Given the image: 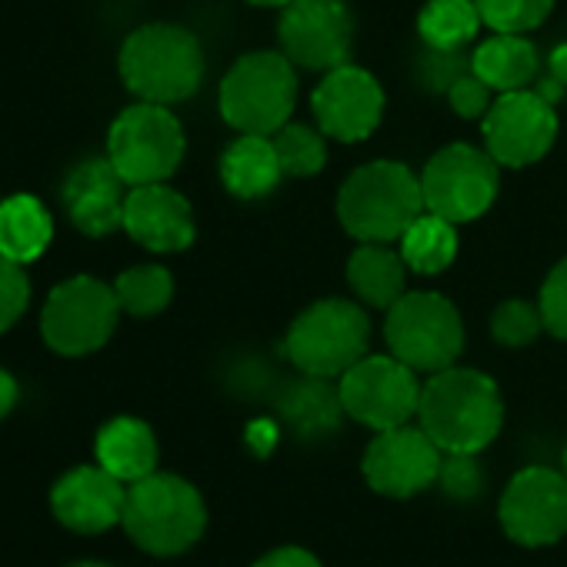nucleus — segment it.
Segmentation results:
<instances>
[{
	"mask_svg": "<svg viewBox=\"0 0 567 567\" xmlns=\"http://www.w3.org/2000/svg\"><path fill=\"white\" fill-rule=\"evenodd\" d=\"M417 424L444 454H481L504 427L501 388L491 374L457 364L427 374Z\"/></svg>",
	"mask_w": 567,
	"mask_h": 567,
	"instance_id": "obj_1",
	"label": "nucleus"
},
{
	"mask_svg": "<svg viewBox=\"0 0 567 567\" xmlns=\"http://www.w3.org/2000/svg\"><path fill=\"white\" fill-rule=\"evenodd\" d=\"M117 71L137 101L174 107L200 91L207 58L194 31L154 21L127 34L117 54Z\"/></svg>",
	"mask_w": 567,
	"mask_h": 567,
	"instance_id": "obj_2",
	"label": "nucleus"
},
{
	"mask_svg": "<svg viewBox=\"0 0 567 567\" xmlns=\"http://www.w3.org/2000/svg\"><path fill=\"white\" fill-rule=\"evenodd\" d=\"M338 220L358 244H398L427 210L421 174L401 161H371L351 171L338 190Z\"/></svg>",
	"mask_w": 567,
	"mask_h": 567,
	"instance_id": "obj_3",
	"label": "nucleus"
},
{
	"mask_svg": "<svg viewBox=\"0 0 567 567\" xmlns=\"http://www.w3.org/2000/svg\"><path fill=\"white\" fill-rule=\"evenodd\" d=\"M121 524L141 550L154 557H177L204 537L207 507L190 481L154 471L127 487Z\"/></svg>",
	"mask_w": 567,
	"mask_h": 567,
	"instance_id": "obj_4",
	"label": "nucleus"
},
{
	"mask_svg": "<svg viewBox=\"0 0 567 567\" xmlns=\"http://www.w3.org/2000/svg\"><path fill=\"white\" fill-rule=\"evenodd\" d=\"M217 107L237 134H277L298 107V68L284 51L240 54L217 87Z\"/></svg>",
	"mask_w": 567,
	"mask_h": 567,
	"instance_id": "obj_5",
	"label": "nucleus"
},
{
	"mask_svg": "<svg viewBox=\"0 0 567 567\" xmlns=\"http://www.w3.org/2000/svg\"><path fill=\"white\" fill-rule=\"evenodd\" d=\"M371 344V318L361 301L321 298L308 305L284 334V358L301 374L341 378L354 368Z\"/></svg>",
	"mask_w": 567,
	"mask_h": 567,
	"instance_id": "obj_6",
	"label": "nucleus"
},
{
	"mask_svg": "<svg viewBox=\"0 0 567 567\" xmlns=\"http://www.w3.org/2000/svg\"><path fill=\"white\" fill-rule=\"evenodd\" d=\"M384 315V341L398 361L417 374H437L457 364L467 334L454 301L434 291H408Z\"/></svg>",
	"mask_w": 567,
	"mask_h": 567,
	"instance_id": "obj_7",
	"label": "nucleus"
},
{
	"mask_svg": "<svg viewBox=\"0 0 567 567\" xmlns=\"http://www.w3.org/2000/svg\"><path fill=\"white\" fill-rule=\"evenodd\" d=\"M184 124L164 104L137 101L124 107L107 131V157L131 187L171 181L184 161Z\"/></svg>",
	"mask_w": 567,
	"mask_h": 567,
	"instance_id": "obj_8",
	"label": "nucleus"
},
{
	"mask_svg": "<svg viewBox=\"0 0 567 567\" xmlns=\"http://www.w3.org/2000/svg\"><path fill=\"white\" fill-rule=\"evenodd\" d=\"M121 315L114 284L78 274L61 280L48 295L41 311V338L61 358H87L114 338Z\"/></svg>",
	"mask_w": 567,
	"mask_h": 567,
	"instance_id": "obj_9",
	"label": "nucleus"
},
{
	"mask_svg": "<svg viewBox=\"0 0 567 567\" xmlns=\"http://www.w3.org/2000/svg\"><path fill=\"white\" fill-rule=\"evenodd\" d=\"M424 207L451 224H471L491 210L501 190V164L487 147L447 144L421 171Z\"/></svg>",
	"mask_w": 567,
	"mask_h": 567,
	"instance_id": "obj_10",
	"label": "nucleus"
},
{
	"mask_svg": "<svg viewBox=\"0 0 567 567\" xmlns=\"http://www.w3.org/2000/svg\"><path fill=\"white\" fill-rule=\"evenodd\" d=\"M338 388L348 417L371 431L411 424V417H417L421 391H424L417 371L398 361L391 351L364 354L354 368H348L338 378Z\"/></svg>",
	"mask_w": 567,
	"mask_h": 567,
	"instance_id": "obj_11",
	"label": "nucleus"
},
{
	"mask_svg": "<svg viewBox=\"0 0 567 567\" xmlns=\"http://www.w3.org/2000/svg\"><path fill=\"white\" fill-rule=\"evenodd\" d=\"M481 127H484L487 154L501 167L520 171L550 154L560 121L554 104L537 87H524V91L497 94Z\"/></svg>",
	"mask_w": 567,
	"mask_h": 567,
	"instance_id": "obj_12",
	"label": "nucleus"
},
{
	"mask_svg": "<svg viewBox=\"0 0 567 567\" xmlns=\"http://www.w3.org/2000/svg\"><path fill=\"white\" fill-rule=\"evenodd\" d=\"M277 44L301 71H334L351 61L354 18L344 0H291L277 18Z\"/></svg>",
	"mask_w": 567,
	"mask_h": 567,
	"instance_id": "obj_13",
	"label": "nucleus"
},
{
	"mask_svg": "<svg viewBox=\"0 0 567 567\" xmlns=\"http://www.w3.org/2000/svg\"><path fill=\"white\" fill-rule=\"evenodd\" d=\"M497 517L514 544H557L567 534V474L554 467L517 471L501 494Z\"/></svg>",
	"mask_w": 567,
	"mask_h": 567,
	"instance_id": "obj_14",
	"label": "nucleus"
},
{
	"mask_svg": "<svg viewBox=\"0 0 567 567\" xmlns=\"http://www.w3.org/2000/svg\"><path fill=\"white\" fill-rule=\"evenodd\" d=\"M384 107H388V94L381 81L351 61L334 71H324L321 84L311 94L315 124L331 141H341V144L368 141L381 127Z\"/></svg>",
	"mask_w": 567,
	"mask_h": 567,
	"instance_id": "obj_15",
	"label": "nucleus"
},
{
	"mask_svg": "<svg viewBox=\"0 0 567 567\" xmlns=\"http://www.w3.org/2000/svg\"><path fill=\"white\" fill-rule=\"evenodd\" d=\"M441 461L444 451L431 441V434L421 424L417 427L401 424V427L378 431V437L364 451L361 474L371 491L408 501L427 491L431 484H437Z\"/></svg>",
	"mask_w": 567,
	"mask_h": 567,
	"instance_id": "obj_16",
	"label": "nucleus"
},
{
	"mask_svg": "<svg viewBox=\"0 0 567 567\" xmlns=\"http://www.w3.org/2000/svg\"><path fill=\"white\" fill-rule=\"evenodd\" d=\"M124 234L151 254H181L197 237L190 200L164 184H141L127 190Z\"/></svg>",
	"mask_w": 567,
	"mask_h": 567,
	"instance_id": "obj_17",
	"label": "nucleus"
},
{
	"mask_svg": "<svg viewBox=\"0 0 567 567\" xmlns=\"http://www.w3.org/2000/svg\"><path fill=\"white\" fill-rule=\"evenodd\" d=\"M127 487L101 464H81L58 477L51 491L54 517L78 534H104L124 517Z\"/></svg>",
	"mask_w": 567,
	"mask_h": 567,
	"instance_id": "obj_18",
	"label": "nucleus"
},
{
	"mask_svg": "<svg viewBox=\"0 0 567 567\" xmlns=\"http://www.w3.org/2000/svg\"><path fill=\"white\" fill-rule=\"evenodd\" d=\"M127 190H131V184L117 174V167L104 154V157L81 161L68 174V181L61 187V200H64L71 224L84 237H111V234L124 230Z\"/></svg>",
	"mask_w": 567,
	"mask_h": 567,
	"instance_id": "obj_19",
	"label": "nucleus"
},
{
	"mask_svg": "<svg viewBox=\"0 0 567 567\" xmlns=\"http://www.w3.org/2000/svg\"><path fill=\"white\" fill-rule=\"evenodd\" d=\"M277 414L305 441L331 437L348 417L334 378H315V374H301L298 381L284 384V391L277 394Z\"/></svg>",
	"mask_w": 567,
	"mask_h": 567,
	"instance_id": "obj_20",
	"label": "nucleus"
},
{
	"mask_svg": "<svg viewBox=\"0 0 567 567\" xmlns=\"http://www.w3.org/2000/svg\"><path fill=\"white\" fill-rule=\"evenodd\" d=\"M220 184L237 200H260L277 190L284 181V167L267 134H237L220 154Z\"/></svg>",
	"mask_w": 567,
	"mask_h": 567,
	"instance_id": "obj_21",
	"label": "nucleus"
},
{
	"mask_svg": "<svg viewBox=\"0 0 567 567\" xmlns=\"http://www.w3.org/2000/svg\"><path fill=\"white\" fill-rule=\"evenodd\" d=\"M344 277L354 301L371 311H388L408 295V264L401 247L391 244H358L348 257Z\"/></svg>",
	"mask_w": 567,
	"mask_h": 567,
	"instance_id": "obj_22",
	"label": "nucleus"
},
{
	"mask_svg": "<svg viewBox=\"0 0 567 567\" xmlns=\"http://www.w3.org/2000/svg\"><path fill=\"white\" fill-rule=\"evenodd\" d=\"M97 464L107 467L124 484H134L157 471V437L141 417H111L94 441Z\"/></svg>",
	"mask_w": 567,
	"mask_h": 567,
	"instance_id": "obj_23",
	"label": "nucleus"
},
{
	"mask_svg": "<svg viewBox=\"0 0 567 567\" xmlns=\"http://www.w3.org/2000/svg\"><path fill=\"white\" fill-rule=\"evenodd\" d=\"M471 71L494 91H524L537 81L540 61L527 34H491L471 51Z\"/></svg>",
	"mask_w": 567,
	"mask_h": 567,
	"instance_id": "obj_24",
	"label": "nucleus"
},
{
	"mask_svg": "<svg viewBox=\"0 0 567 567\" xmlns=\"http://www.w3.org/2000/svg\"><path fill=\"white\" fill-rule=\"evenodd\" d=\"M51 240H54V217L41 197L11 194L0 200V254L28 267L48 254Z\"/></svg>",
	"mask_w": 567,
	"mask_h": 567,
	"instance_id": "obj_25",
	"label": "nucleus"
},
{
	"mask_svg": "<svg viewBox=\"0 0 567 567\" xmlns=\"http://www.w3.org/2000/svg\"><path fill=\"white\" fill-rule=\"evenodd\" d=\"M457 224L424 210L408 230L404 237L398 240L401 247V257L408 264V270L421 274V277H434V274H444L454 257H457Z\"/></svg>",
	"mask_w": 567,
	"mask_h": 567,
	"instance_id": "obj_26",
	"label": "nucleus"
},
{
	"mask_svg": "<svg viewBox=\"0 0 567 567\" xmlns=\"http://www.w3.org/2000/svg\"><path fill=\"white\" fill-rule=\"evenodd\" d=\"M481 28L484 21L474 0H427L417 14L421 44L441 51H464L481 34Z\"/></svg>",
	"mask_w": 567,
	"mask_h": 567,
	"instance_id": "obj_27",
	"label": "nucleus"
},
{
	"mask_svg": "<svg viewBox=\"0 0 567 567\" xmlns=\"http://www.w3.org/2000/svg\"><path fill=\"white\" fill-rule=\"evenodd\" d=\"M114 295L124 315L157 318L174 301V274L164 264H134L114 280Z\"/></svg>",
	"mask_w": 567,
	"mask_h": 567,
	"instance_id": "obj_28",
	"label": "nucleus"
},
{
	"mask_svg": "<svg viewBox=\"0 0 567 567\" xmlns=\"http://www.w3.org/2000/svg\"><path fill=\"white\" fill-rule=\"evenodd\" d=\"M274 137L284 177H315L328 164V134L318 124L288 121Z\"/></svg>",
	"mask_w": 567,
	"mask_h": 567,
	"instance_id": "obj_29",
	"label": "nucleus"
},
{
	"mask_svg": "<svg viewBox=\"0 0 567 567\" xmlns=\"http://www.w3.org/2000/svg\"><path fill=\"white\" fill-rule=\"evenodd\" d=\"M474 4L491 34H530L554 11V0H474Z\"/></svg>",
	"mask_w": 567,
	"mask_h": 567,
	"instance_id": "obj_30",
	"label": "nucleus"
},
{
	"mask_svg": "<svg viewBox=\"0 0 567 567\" xmlns=\"http://www.w3.org/2000/svg\"><path fill=\"white\" fill-rule=\"evenodd\" d=\"M544 334V318L537 301H524V298H507L494 308L491 315V338L501 348H530L537 338Z\"/></svg>",
	"mask_w": 567,
	"mask_h": 567,
	"instance_id": "obj_31",
	"label": "nucleus"
},
{
	"mask_svg": "<svg viewBox=\"0 0 567 567\" xmlns=\"http://www.w3.org/2000/svg\"><path fill=\"white\" fill-rule=\"evenodd\" d=\"M467 71H471V58H464V51H441V48L421 44L414 58V81L434 94H447L451 84L464 78Z\"/></svg>",
	"mask_w": 567,
	"mask_h": 567,
	"instance_id": "obj_32",
	"label": "nucleus"
},
{
	"mask_svg": "<svg viewBox=\"0 0 567 567\" xmlns=\"http://www.w3.org/2000/svg\"><path fill=\"white\" fill-rule=\"evenodd\" d=\"M31 308V277L24 264L0 254V334H8Z\"/></svg>",
	"mask_w": 567,
	"mask_h": 567,
	"instance_id": "obj_33",
	"label": "nucleus"
},
{
	"mask_svg": "<svg viewBox=\"0 0 567 567\" xmlns=\"http://www.w3.org/2000/svg\"><path fill=\"white\" fill-rule=\"evenodd\" d=\"M537 308L544 318V331L557 341H567V257H560L547 270L537 295Z\"/></svg>",
	"mask_w": 567,
	"mask_h": 567,
	"instance_id": "obj_34",
	"label": "nucleus"
},
{
	"mask_svg": "<svg viewBox=\"0 0 567 567\" xmlns=\"http://www.w3.org/2000/svg\"><path fill=\"white\" fill-rule=\"evenodd\" d=\"M437 484L454 501H474L484 487V471L477 464V454H444Z\"/></svg>",
	"mask_w": 567,
	"mask_h": 567,
	"instance_id": "obj_35",
	"label": "nucleus"
},
{
	"mask_svg": "<svg viewBox=\"0 0 567 567\" xmlns=\"http://www.w3.org/2000/svg\"><path fill=\"white\" fill-rule=\"evenodd\" d=\"M491 94H494V91H491L474 71H467L464 78H457V81L451 84V91H447L444 97H447V104H451V111H454L457 117H464V121H484V114H487L491 104H494Z\"/></svg>",
	"mask_w": 567,
	"mask_h": 567,
	"instance_id": "obj_36",
	"label": "nucleus"
},
{
	"mask_svg": "<svg viewBox=\"0 0 567 567\" xmlns=\"http://www.w3.org/2000/svg\"><path fill=\"white\" fill-rule=\"evenodd\" d=\"M254 567H324V564L305 547H274L264 557H257Z\"/></svg>",
	"mask_w": 567,
	"mask_h": 567,
	"instance_id": "obj_37",
	"label": "nucleus"
},
{
	"mask_svg": "<svg viewBox=\"0 0 567 567\" xmlns=\"http://www.w3.org/2000/svg\"><path fill=\"white\" fill-rule=\"evenodd\" d=\"M18 401H21V384H18V378H14L8 368H0V421H4V417L18 408Z\"/></svg>",
	"mask_w": 567,
	"mask_h": 567,
	"instance_id": "obj_38",
	"label": "nucleus"
},
{
	"mask_svg": "<svg viewBox=\"0 0 567 567\" xmlns=\"http://www.w3.org/2000/svg\"><path fill=\"white\" fill-rule=\"evenodd\" d=\"M547 68H550V81L557 87H567V44H557L547 58Z\"/></svg>",
	"mask_w": 567,
	"mask_h": 567,
	"instance_id": "obj_39",
	"label": "nucleus"
},
{
	"mask_svg": "<svg viewBox=\"0 0 567 567\" xmlns=\"http://www.w3.org/2000/svg\"><path fill=\"white\" fill-rule=\"evenodd\" d=\"M247 4H254V8H288L291 4V0H247Z\"/></svg>",
	"mask_w": 567,
	"mask_h": 567,
	"instance_id": "obj_40",
	"label": "nucleus"
},
{
	"mask_svg": "<svg viewBox=\"0 0 567 567\" xmlns=\"http://www.w3.org/2000/svg\"><path fill=\"white\" fill-rule=\"evenodd\" d=\"M68 567H114V564H104V560H78V564H68Z\"/></svg>",
	"mask_w": 567,
	"mask_h": 567,
	"instance_id": "obj_41",
	"label": "nucleus"
},
{
	"mask_svg": "<svg viewBox=\"0 0 567 567\" xmlns=\"http://www.w3.org/2000/svg\"><path fill=\"white\" fill-rule=\"evenodd\" d=\"M564 474H567V447H564Z\"/></svg>",
	"mask_w": 567,
	"mask_h": 567,
	"instance_id": "obj_42",
	"label": "nucleus"
}]
</instances>
